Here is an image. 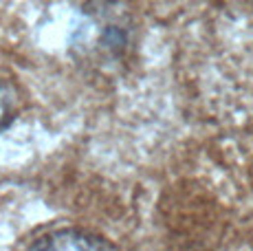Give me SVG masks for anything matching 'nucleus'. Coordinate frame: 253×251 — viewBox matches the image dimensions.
<instances>
[{"label": "nucleus", "mask_w": 253, "mask_h": 251, "mask_svg": "<svg viewBox=\"0 0 253 251\" xmlns=\"http://www.w3.org/2000/svg\"><path fill=\"white\" fill-rule=\"evenodd\" d=\"M29 249L33 251H113L117 249L113 243L106 238L92 234L86 229H77V227H60V229H51L46 234L33 238L29 243Z\"/></svg>", "instance_id": "f257e3e1"}, {"label": "nucleus", "mask_w": 253, "mask_h": 251, "mask_svg": "<svg viewBox=\"0 0 253 251\" xmlns=\"http://www.w3.org/2000/svg\"><path fill=\"white\" fill-rule=\"evenodd\" d=\"M16 113H18L16 88L0 75V132L16 119Z\"/></svg>", "instance_id": "f03ea898"}]
</instances>
